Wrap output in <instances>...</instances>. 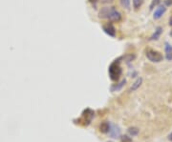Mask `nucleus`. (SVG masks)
<instances>
[{
    "instance_id": "obj_6",
    "label": "nucleus",
    "mask_w": 172,
    "mask_h": 142,
    "mask_svg": "<svg viewBox=\"0 0 172 142\" xmlns=\"http://www.w3.org/2000/svg\"><path fill=\"white\" fill-rule=\"evenodd\" d=\"M110 129H111V127H110L109 122H102V123L100 125V131L103 134L109 133V132H110Z\"/></svg>"
},
{
    "instance_id": "obj_2",
    "label": "nucleus",
    "mask_w": 172,
    "mask_h": 142,
    "mask_svg": "<svg viewBox=\"0 0 172 142\" xmlns=\"http://www.w3.org/2000/svg\"><path fill=\"white\" fill-rule=\"evenodd\" d=\"M109 77H110L111 80L113 81H118L119 79H120V77L121 75V68L120 66V61L119 60H116L114 61L113 63L110 65V67H109Z\"/></svg>"
},
{
    "instance_id": "obj_22",
    "label": "nucleus",
    "mask_w": 172,
    "mask_h": 142,
    "mask_svg": "<svg viewBox=\"0 0 172 142\" xmlns=\"http://www.w3.org/2000/svg\"><path fill=\"white\" fill-rule=\"evenodd\" d=\"M170 35L172 36V31H171V32H170Z\"/></svg>"
},
{
    "instance_id": "obj_20",
    "label": "nucleus",
    "mask_w": 172,
    "mask_h": 142,
    "mask_svg": "<svg viewBox=\"0 0 172 142\" xmlns=\"http://www.w3.org/2000/svg\"><path fill=\"white\" fill-rule=\"evenodd\" d=\"M168 139H169L170 141H172V133L169 135H168Z\"/></svg>"
},
{
    "instance_id": "obj_17",
    "label": "nucleus",
    "mask_w": 172,
    "mask_h": 142,
    "mask_svg": "<svg viewBox=\"0 0 172 142\" xmlns=\"http://www.w3.org/2000/svg\"><path fill=\"white\" fill-rule=\"evenodd\" d=\"M166 59L167 60H172V52H168V54H166Z\"/></svg>"
},
{
    "instance_id": "obj_21",
    "label": "nucleus",
    "mask_w": 172,
    "mask_h": 142,
    "mask_svg": "<svg viewBox=\"0 0 172 142\" xmlns=\"http://www.w3.org/2000/svg\"><path fill=\"white\" fill-rule=\"evenodd\" d=\"M89 1H90V2H92V3H93V2H96V1H97V0H89Z\"/></svg>"
},
{
    "instance_id": "obj_13",
    "label": "nucleus",
    "mask_w": 172,
    "mask_h": 142,
    "mask_svg": "<svg viewBox=\"0 0 172 142\" xmlns=\"http://www.w3.org/2000/svg\"><path fill=\"white\" fill-rule=\"evenodd\" d=\"M166 46H165V52H166V54H168V52H172V46L169 45V44H165Z\"/></svg>"
},
{
    "instance_id": "obj_16",
    "label": "nucleus",
    "mask_w": 172,
    "mask_h": 142,
    "mask_svg": "<svg viewBox=\"0 0 172 142\" xmlns=\"http://www.w3.org/2000/svg\"><path fill=\"white\" fill-rule=\"evenodd\" d=\"M101 2L103 3V4H109V3L114 2V0H101Z\"/></svg>"
},
{
    "instance_id": "obj_18",
    "label": "nucleus",
    "mask_w": 172,
    "mask_h": 142,
    "mask_svg": "<svg viewBox=\"0 0 172 142\" xmlns=\"http://www.w3.org/2000/svg\"><path fill=\"white\" fill-rule=\"evenodd\" d=\"M165 4H166V6H170L172 5V0H165Z\"/></svg>"
},
{
    "instance_id": "obj_3",
    "label": "nucleus",
    "mask_w": 172,
    "mask_h": 142,
    "mask_svg": "<svg viewBox=\"0 0 172 142\" xmlns=\"http://www.w3.org/2000/svg\"><path fill=\"white\" fill-rule=\"evenodd\" d=\"M145 57H147L148 60L153 62V63H159V62L163 61V59H164L163 54H162L161 52L151 50V49L145 52Z\"/></svg>"
},
{
    "instance_id": "obj_15",
    "label": "nucleus",
    "mask_w": 172,
    "mask_h": 142,
    "mask_svg": "<svg viewBox=\"0 0 172 142\" xmlns=\"http://www.w3.org/2000/svg\"><path fill=\"white\" fill-rule=\"evenodd\" d=\"M121 142H132V139L130 137H128L127 135H124V136H122Z\"/></svg>"
},
{
    "instance_id": "obj_5",
    "label": "nucleus",
    "mask_w": 172,
    "mask_h": 142,
    "mask_svg": "<svg viewBox=\"0 0 172 142\" xmlns=\"http://www.w3.org/2000/svg\"><path fill=\"white\" fill-rule=\"evenodd\" d=\"M165 12H166L165 6H160V7H158L154 12V15H153L154 19H160L162 16L164 14Z\"/></svg>"
},
{
    "instance_id": "obj_4",
    "label": "nucleus",
    "mask_w": 172,
    "mask_h": 142,
    "mask_svg": "<svg viewBox=\"0 0 172 142\" xmlns=\"http://www.w3.org/2000/svg\"><path fill=\"white\" fill-rule=\"evenodd\" d=\"M103 31L105 34H107L109 36H112V37H115L116 36V29L111 23H108V24L103 25Z\"/></svg>"
},
{
    "instance_id": "obj_14",
    "label": "nucleus",
    "mask_w": 172,
    "mask_h": 142,
    "mask_svg": "<svg viewBox=\"0 0 172 142\" xmlns=\"http://www.w3.org/2000/svg\"><path fill=\"white\" fill-rule=\"evenodd\" d=\"M129 133H130L132 135H136L138 133H139V130H137V129H129Z\"/></svg>"
},
{
    "instance_id": "obj_11",
    "label": "nucleus",
    "mask_w": 172,
    "mask_h": 142,
    "mask_svg": "<svg viewBox=\"0 0 172 142\" xmlns=\"http://www.w3.org/2000/svg\"><path fill=\"white\" fill-rule=\"evenodd\" d=\"M121 4L123 8L128 10L130 8V0H121Z\"/></svg>"
},
{
    "instance_id": "obj_12",
    "label": "nucleus",
    "mask_w": 172,
    "mask_h": 142,
    "mask_svg": "<svg viewBox=\"0 0 172 142\" xmlns=\"http://www.w3.org/2000/svg\"><path fill=\"white\" fill-rule=\"evenodd\" d=\"M160 2H161V0H152V2H151V4L149 6V10L150 11H152L156 6H158L159 4H160Z\"/></svg>"
},
{
    "instance_id": "obj_19",
    "label": "nucleus",
    "mask_w": 172,
    "mask_h": 142,
    "mask_svg": "<svg viewBox=\"0 0 172 142\" xmlns=\"http://www.w3.org/2000/svg\"><path fill=\"white\" fill-rule=\"evenodd\" d=\"M168 24H169V26H172V15H171V17L169 18V23H168Z\"/></svg>"
},
{
    "instance_id": "obj_1",
    "label": "nucleus",
    "mask_w": 172,
    "mask_h": 142,
    "mask_svg": "<svg viewBox=\"0 0 172 142\" xmlns=\"http://www.w3.org/2000/svg\"><path fill=\"white\" fill-rule=\"evenodd\" d=\"M98 17L101 19H107L111 22H119L121 19V14L115 7H103L98 12Z\"/></svg>"
},
{
    "instance_id": "obj_10",
    "label": "nucleus",
    "mask_w": 172,
    "mask_h": 142,
    "mask_svg": "<svg viewBox=\"0 0 172 142\" xmlns=\"http://www.w3.org/2000/svg\"><path fill=\"white\" fill-rule=\"evenodd\" d=\"M144 2V0H132V3H133V8L136 10H139L141 6H143Z\"/></svg>"
},
{
    "instance_id": "obj_7",
    "label": "nucleus",
    "mask_w": 172,
    "mask_h": 142,
    "mask_svg": "<svg viewBox=\"0 0 172 142\" xmlns=\"http://www.w3.org/2000/svg\"><path fill=\"white\" fill-rule=\"evenodd\" d=\"M162 32H163V28L158 27L156 29V31H155V32L152 34V36L150 37V40H158L159 37H160L161 34H162Z\"/></svg>"
},
{
    "instance_id": "obj_9",
    "label": "nucleus",
    "mask_w": 172,
    "mask_h": 142,
    "mask_svg": "<svg viewBox=\"0 0 172 142\" xmlns=\"http://www.w3.org/2000/svg\"><path fill=\"white\" fill-rule=\"evenodd\" d=\"M126 83V80L125 79H123V80H121L120 83L117 84V85H115V86H112V88H111V90L112 92H117V91H120L121 89L123 87V85Z\"/></svg>"
},
{
    "instance_id": "obj_8",
    "label": "nucleus",
    "mask_w": 172,
    "mask_h": 142,
    "mask_svg": "<svg viewBox=\"0 0 172 142\" xmlns=\"http://www.w3.org/2000/svg\"><path fill=\"white\" fill-rule=\"evenodd\" d=\"M141 83H143V78H141V77L138 78L137 80L135 81L133 84H132L131 88H130V91H136V90H138V89L140 88V86L141 85Z\"/></svg>"
}]
</instances>
